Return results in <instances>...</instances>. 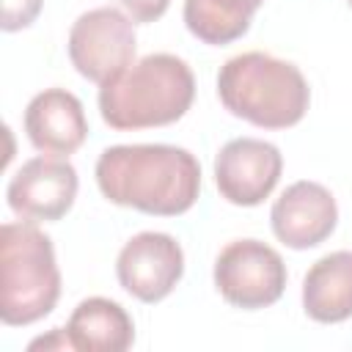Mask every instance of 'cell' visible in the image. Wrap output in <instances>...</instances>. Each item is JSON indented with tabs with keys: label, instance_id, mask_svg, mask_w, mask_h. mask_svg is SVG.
<instances>
[{
	"label": "cell",
	"instance_id": "2e32d148",
	"mask_svg": "<svg viewBox=\"0 0 352 352\" xmlns=\"http://www.w3.org/2000/svg\"><path fill=\"white\" fill-rule=\"evenodd\" d=\"M118 3L135 22H157L170 6V0H118Z\"/></svg>",
	"mask_w": 352,
	"mask_h": 352
},
{
	"label": "cell",
	"instance_id": "ba28073f",
	"mask_svg": "<svg viewBox=\"0 0 352 352\" xmlns=\"http://www.w3.org/2000/svg\"><path fill=\"white\" fill-rule=\"evenodd\" d=\"M283 173V154L261 138H234L214 157V184L234 206H258Z\"/></svg>",
	"mask_w": 352,
	"mask_h": 352
},
{
	"label": "cell",
	"instance_id": "52a82bcc",
	"mask_svg": "<svg viewBox=\"0 0 352 352\" xmlns=\"http://www.w3.org/2000/svg\"><path fill=\"white\" fill-rule=\"evenodd\" d=\"M116 275L121 289L135 300L160 302L184 275V250L170 234L140 231L121 248Z\"/></svg>",
	"mask_w": 352,
	"mask_h": 352
},
{
	"label": "cell",
	"instance_id": "30bf717a",
	"mask_svg": "<svg viewBox=\"0 0 352 352\" xmlns=\"http://www.w3.org/2000/svg\"><path fill=\"white\" fill-rule=\"evenodd\" d=\"M338 223V206L333 192L319 182H294L280 198H275L270 212L272 234L292 250H308L322 245Z\"/></svg>",
	"mask_w": 352,
	"mask_h": 352
},
{
	"label": "cell",
	"instance_id": "e0dca14e",
	"mask_svg": "<svg viewBox=\"0 0 352 352\" xmlns=\"http://www.w3.org/2000/svg\"><path fill=\"white\" fill-rule=\"evenodd\" d=\"M346 3H349V8H352V0H346Z\"/></svg>",
	"mask_w": 352,
	"mask_h": 352
},
{
	"label": "cell",
	"instance_id": "9c48e42d",
	"mask_svg": "<svg viewBox=\"0 0 352 352\" xmlns=\"http://www.w3.org/2000/svg\"><path fill=\"white\" fill-rule=\"evenodd\" d=\"M77 170L66 157H33L11 176L6 198L14 214L22 220H60L77 198Z\"/></svg>",
	"mask_w": 352,
	"mask_h": 352
},
{
	"label": "cell",
	"instance_id": "3957f363",
	"mask_svg": "<svg viewBox=\"0 0 352 352\" xmlns=\"http://www.w3.org/2000/svg\"><path fill=\"white\" fill-rule=\"evenodd\" d=\"M217 96L231 116L261 129H289L302 121L311 104L302 72L258 50L234 55L220 66Z\"/></svg>",
	"mask_w": 352,
	"mask_h": 352
},
{
	"label": "cell",
	"instance_id": "7a4b0ae2",
	"mask_svg": "<svg viewBox=\"0 0 352 352\" xmlns=\"http://www.w3.org/2000/svg\"><path fill=\"white\" fill-rule=\"evenodd\" d=\"M192 99V69L170 52H151L99 85V113L121 132L168 126L190 110Z\"/></svg>",
	"mask_w": 352,
	"mask_h": 352
},
{
	"label": "cell",
	"instance_id": "9a60e30c",
	"mask_svg": "<svg viewBox=\"0 0 352 352\" xmlns=\"http://www.w3.org/2000/svg\"><path fill=\"white\" fill-rule=\"evenodd\" d=\"M44 0H3V16H0V28L6 33H16L22 28H30L36 22V16L41 14Z\"/></svg>",
	"mask_w": 352,
	"mask_h": 352
},
{
	"label": "cell",
	"instance_id": "5b68a950",
	"mask_svg": "<svg viewBox=\"0 0 352 352\" xmlns=\"http://www.w3.org/2000/svg\"><path fill=\"white\" fill-rule=\"evenodd\" d=\"M214 289L234 308H267L286 289V264L261 239H234L214 258Z\"/></svg>",
	"mask_w": 352,
	"mask_h": 352
},
{
	"label": "cell",
	"instance_id": "5bb4252c",
	"mask_svg": "<svg viewBox=\"0 0 352 352\" xmlns=\"http://www.w3.org/2000/svg\"><path fill=\"white\" fill-rule=\"evenodd\" d=\"M264 0H184V25L204 44L223 47L250 30Z\"/></svg>",
	"mask_w": 352,
	"mask_h": 352
},
{
	"label": "cell",
	"instance_id": "277c9868",
	"mask_svg": "<svg viewBox=\"0 0 352 352\" xmlns=\"http://www.w3.org/2000/svg\"><path fill=\"white\" fill-rule=\"evenodd\" d=\"M60 297V270L52 239L33 220L0 228V319L25 327L52 314Z\"/></svg>",
	"mask_w": 352,
	"mask_h": 352
},
{
	"label": "cell",
	"instance_id": "6da1fadb",
	"mask_svg": "<svg viewBox=\"0 0 352 352\" xmlns=\"http://www.w3.org/2000/svg\"><path fill=\"white\" fill-rule=\"evenodd\" d=\"M96 184L110 204L176 217L195 206L201 165L195 154L168 143L107 146L96 160Z\"/></svg>",
	"mask_w": 352,
	"mask_h": 352
},
{
	"label": "cell",
	"instance_id": "7c38bea8",
	"mask_svg": "<svg viewBox=\"0 0 352 352\" xmlns=\"http://www.w3.org/2000/svg\"><path fill=\"white\" fill-rule=\"evenodd\" d=\"M302 308L322 324L352 316V250H336L311 264L302 278Z\"/></svg>",
	"mask_w": 352,
	"mask_h": 352
},
{
	"label": "cell",
	"instance_id": "4fadbf2b",
	"mask_svg": "<svg viewBox=\"0 0 352 352\" xmlns=\"http://www.w3.org/2000/svg\"><path fill=\"white\" fill-rule=\"evenodd\" d=\"M69 346L82 352H124L135 341L132 316L107 297H88L82 300L66 327H63Z\"/></svg>",
	"mask_w": 352,
	"mask_h": 352
},
{
	"label": "cell",
	"instance_id": "8992f818",
	"mask_svg": "<svg viewBox=\"0 0 352 352\" xmlns=\"http://www.w3.org/2000/svg\"><path fill=\"white\" fill-rule=\"evenodd\" d=\"M135 19L113 6L80 14L69 30L72 66L91 82L104 85L135 63Z\"/></svg>",
	"mask_w": 352,
	"mask_h": 352
},
{
	"label": "cell",
	"instance_id": "8fae6325",
	"mask_svg": "<svg viewBox=\"0 0 352 352\" xmlns=\"http://www.w3.org/2000/svg\"><path fill=\"white\" fill-rule=\"evenodd\" d=\"M25 135L36 151L52 157L74 154L88 138L82 102L66 88H47L25 107Z\"/></svg>",
	"mask_w": 352,
	"mask_h": 352
}]
</instances>
